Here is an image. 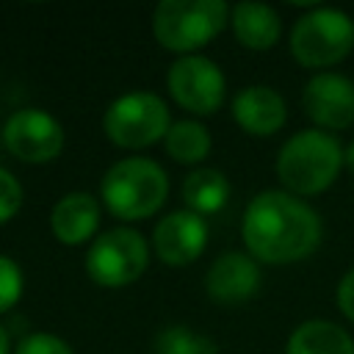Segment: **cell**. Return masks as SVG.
<instances>
[{
	"mask_svg": "<svg viewBox=\"0 0 354 354\" xmlns=\"http://www.w3.org/2000/svg\"><path fill=\"white\" fill-rule=\"evenodd\" d=\"M324 224L315 207L282 188L260 191L241 216L246 254L266 266H288L310 257L321 246Z\"/></svg>",
	"mask_w": 354,
	"mask_h": 354,
	"instance_id": "1",
	"label": "cell"
},
{
	"mask_svg": "<svg viewBox=\"0 0 354 354\" xmlns=\"http://www.w3.org/2000/svg\"><path fill=\"white\" fill-rule=\"evenodd\" d=\"M169 196L166 169L144 155H127L108 166L100 180V202L119 221H141L155 216Z\"/></svg>",
	"mask_w": 354,
	"mask_h": 354,
	"instance_id": "2",
	"label": "cell"
},
{
	"mask_svg": "<svg viewBox=\"0 0 354 354\" xmlns=\"http://www.w3.org/2000/svg\"><path fill=\"white\" fill-rule=\"evenodd\" d=\"M277 177L282 191L293 196H315L324 194L343 169V147L340 141L318 127H307L293 133L277 155Z\"/></svg>",
	"mask_w": 354,
	"mask_h": 354,
	"instance_id": "3",
	"label": "cell"
},
{
	"mask_svg": "<svg viewBox=\"0 0 354 354\" xmlns=\"http://www.w3.org/2000/svg\"><path fill=\"white\" fill-rule=\"evenodd\" d=\"M230 25L224 0H160L152 11L155 41L180 55H196Z\"/></svg>",
	"mask_w": 354,
	"mask_h": 354,
	"instance_id": "4",
	"label": "cell"
},
{
	"mask_svg": "<svg viewBox=\"0 0 354 354\" xmlns=\"http://www.w3.org/2000/svg\"><path fill=\"white\" fill-rule=\"evenodd\" d=\"M288 47L299 66L329 72L354 50V19L340 8L313 6L293 22Z\"/></svg>",
	"mask_w": 354,
	"mask_h": 354,
	"instance_id": "5",
	"label": "cell"
},
{
	"mask_svg": "<svg viewBox=\"0 0 354 354\" xmlns=\"http://www.w3.org/2000/svg\"><path fill=\"white\" fill-rule=\"evenodd\" d=\"M171 127L169 105L155 91H124L102 113V133L119 149H144L166 138Z\"/></svg>",
	"mask_w": 354,
	"mask_h": 354,
	"instance_id": "6",
	"label": "cell"
},
{
	"mask_svg": "<svg viewBox=\"0 0 354 354\" xmlns=\"http://www.w3.org/2000/svg\"><path fill=\"white\" fill-rule=\"evenodd\" d=\"M149 241L133 227H111L102 230L86 252V274L100 288H127L133 285L149 266Z\"/></svg>",
	"mask_w": 354,
	"mask_h": 354,
	"instance_id": "7",
	"label": "cell"
},
{
	"mask_svg": "<svg viewBox=\"0 0 354 354\" xmlns=\"http://www.w3.org/2000/svg\"><path fill=\"white\" fill-rule=\"evenodd\" d=\"M169 97L194 116H213L227 102V77L207 55H180L166 69Z\"/></svg>",
	"mask_w": 354,
	"mask_h": 354,
	"instance_id": "8",
	"label": "cell"
},
{
	"mask_svg": "<svg viewBox=\"0 0 354 354\" xmlns=\"http://www.w3.org/2000/svg\"><path fill=\"white\" fill-rule=\"evenodd\" d=\"M64 127L44 108H19L3 122V144L22 163H50L64 149Z\"/></svg>",
	"mask_w": 354,
	"mask_h": 354,
	"instance_id": "9",
	"label": "cell"
},
{
	"mask_svg": "<svg viewBox=\"0 0 354 354\" xmlns=\"http://www.w3.org/2000/svg\"><path fill=\"white\" fill-rule=\"evenodd\" d=\"M301 108L318 130L354 124V80L343 72H315L301 91Z\"/></svg>",
	"mask_w": 354,
	"mask_h": 354,
	"instance_id": "10",
	"label": "cell"
},
{
	"mask_svg": "<svg viewBox=\"0 0 354 354\" xmlns=\"http://www.w3.org/2000/svg\"><path fill=\"white\" fill-rule=\"evenodd\" d=\"M207 246V221L191 210L166 213L152 230V249L160 263L183 268L202 257Z\"/></svg>",
	"mask_w": 354,
	"mask_h": 354,
	"instance_id": "11",
	"label": "cell"
},
{
	"mask_svg": "<svg viewBox=\"0 0 354 354\" xmlns=\"http://www.w3.org/2000/svg\"><path fill=\"white\" fill-rule=\"evenodd\" d=\"M260 263L246 252H224L205 274V290L218 304H243L260 290Z\"/></svg>",
	"mask_w": 354,
	"mask_h": 354,
	"instance_id": "12",
	"label": "cell"
},
{
	"mask_svg": "<svg viewBox=\"0 0 354 354\" xmlns=\"http://www.w3.org/2000/svg\"><path fill=\"white\" fill-rule=\"evenodd\" d=\"M232 119L235 124L254 138H268L274 133L282 130V124L288 122V105L285 97L266 86V83H254V86H243L235 97H232Z\"/></svg>",
	"mask_w": 354,
	"mask_h": 354,
	"instance_id": "13",
	"label": "cell"
},
{
	"mask_svg": "<svg viewBox=\"0 0 354 354\" xmlns=\"http://www.w3.org/2000/svg\"><path fill=\"white\" fill-rule=\"evenodd\" d=\"M102 202L88 191L64 194L50 210V232L64 246H83L100 235Z\"/></svg>",
	"mask_w": 354,
	"mask_h": 354,
	"instance_id": "14",
	"label": "cell"
},
{
	"mask_svg": "<svg viewBox=\"0 0 354 354\" xmlns=\"http://www.w3.org/2000/svg\"><path fill=\"white\" fill-rule=\"evenodd\" d=\"M230 28L241 47L266 53L282 36V17L266 3H235L230 8Z\"/></svg>",
	"mask_w": 354,
	"mask_h": 354,
	"instance_id": "15",
	"label": "cell"
},
{
	"mask_svg": "<svg viewBox=\"0 0 354 354\" xmlns=\"http://www.w3.org/2000/svg\"><path fill=\"white\" fill-rule=\"evenodd\" d=\"M285 354H354V337L335 321L310 318L290 332Z\"/></svg>",
	"mask_w": 354,
	"mask_h": 354,
	"instance_id": "16",
	"label": "cell"
},
{
	"mask_svg": "<svg viewBox=\"0 0 354 354\" xmlns=\"http://www.w3.org/2000/svg\"><path fill=\"white\" fill-rule=\"evenodd\" d=\"M230 191L232 188H230L227 174L221 169H213V166H199L183 180L185 210H191L202 218L224 210L230 202Z\"/></svg>",
	"mask_w": 354,
	"mask_h": 354,
	"instance_id": "17",
	"label": "cell"
},
{
	"mask_svg": "<svg viewBox=\"0 0 354 354\" xmlns=\"http://www.w3.org/2000/svg\"><path fill=\"white\" fill-rule=\"evenodd\" d=\"M163 147L171 160L199 169V163H205V158L213 149V138H210V130L199 119H177L171 122L163 138Z\"/></svg>",
	"mask_w": 354,
	"mask_h": 354,
	"instance_id": "18",
	"label": "cell"
},
{
	"mask_svg": "<svg viewBox=\"0 0 354 354\" xmlns=\"http://www.w3.org/2000/svg\"><path fill=\"white\" fill-rule=\"evenodd\" d=\"M152 351L155 354H216V343L185 324H174V326H163L155 335Z\"/></svg>",
	"mask_w": 354,
	"mask_h": 354,
	"instance_id": "19",
	"label": "cell"
},
{
	"mask_svg": "<svg viewBox=\"0 0 354 354\" xmlns=\"http://www.w3.org/2000/svg\"><path fill=\"white\" fill-rule=\"evenodd\" d=\"M22 288H25V277L19 263L11 260L8 254H0V315L17 307V301L22 299Z\"/></svg>",
	"mask_w": 354,
	"mask_h": 354,
	"instance_id": "20",
	"label": "cell"
},
{
	"mask_svg": "<svg viewBox=\"0 0 354 354\" xmlns=\"http://www.w3.org/2000/svg\"><path fill=\"white\" fill-rule=\"evenodd\" d=\"M14 354H75V351L64 337L36 329V332H28L19 337V343L14 346Z\"/></svg>",
	"mask_w": 354,
	"mask_h": 354,
	"instance_id": "21",
	"label": "cell"
},
{
	"mask_svg": "<svg viewBox=\"0 0 354 354\" xmlns=\"http://www.w3.org/2000/svg\"><path fill=\"white\" fill-rule=\"evenodd\" d=\"M22 199H25L22 183H19L8 169L0 166V227L8 224V221L19 213Z\"/></svg>",
	"mask_w": 354,
	"mask_h": 354,
	"instance_id": "22",
	"label": "cell"
},
{
	"mask_svg": "<svg viewBox=\"0 0 354 354\" xmlns=\"http://www.w3.org/2000/svg\"><path fill=\"white\" fill-rule=\"evenodd\" d=\"M335 304H337V310L354 324V266L340 277L337 290H335Z\"/></svg>",
	"mask_w": 354,
	"mask_h": 354,
	"instance_id": "23",
	"label": "cell"
},
{
	"mask_svg": "<svg viewBox=\"0 0 354 354\" xmlns=\"http://www.w3.org/2000/svg\"><path fill=\"white\" fill-rule=\"evenodd\" d=\"M343 166L354 174V141H348V144L343 147Z\"/></svg>",
	"mask_w": 354,
	"mask_h": 354,
	"instance_id": "24",
	"label": "cell"
},
{
	"mask_svg": "<svg viewBox=\"0 0 354 354\" xmlns=\"http://www.w3.org/2000/svg\"><path fill=\"white\" fill-rule=\"evenodd\" d=\"M0 354H11V340H8V332L0 326Z\"/></svg>",
	"mask_w": 354,
	"mask_h": 354,
	"instance_id": "25",
	"label": "cell"
}]
</instances>
